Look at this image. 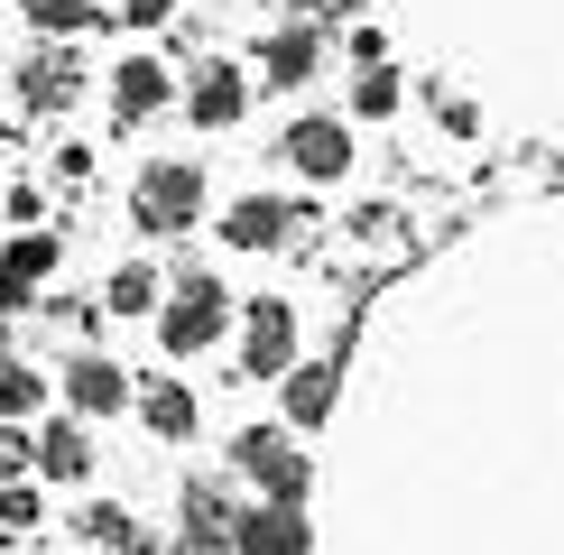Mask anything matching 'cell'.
I'll list each match as a JSON object with an SVG mask.
<instances>
[{"instance_id":"1","label":"cell","mask_w":564,"mask_h":555,"mask_svg":"<svg viewBox=\"0 0 564 555\" xmlns=\"http://www.w3.org/2000/svg\"><path fill=\"white\" fill-rule=\"evenodd\" d=\"M223 334H231V287H223L214 269L185 260L176 269V296L158 306V352H167V361H204Z\"/></svg>"},{"instance_id":"2","label":"cell","mask_w":564,"mask_h":555,"mask_svg":"<svg viewBox=\"0 0 564 555\" xmlns=\"http://www.w3.org/2000/svg\"><path fill=\"white\" fill-rule=\"evenodd\" d=\"M130 222L158 231V241L195 231L204 222V157H149V167L130 176Z\"/></svg>"},{"instance_id":"3","label":"cell","mask_w":564,"mask_h":555,"mask_svg":"<svg viewBox=\"0 0 564 555\" xmlns=\"http://www.w3.org/2000/svg\"><path fill=\"white\" fill-rule=\"evenodd\" d=\"M231 472H241L260 500H278V509H305V491H315L305 445H296L288 426H241V435H231Z\"/></svg>"},{"instance_id":"4","label":"cell","mask_w":564,"mask_h":555,"mask_svg":"<svg viewBox=\"0 0 564 555\" xmlns=\"http://www.w3.org/2000/svg\"><path fill=\"white\" fill-rule=\"evenodd\" d=\"M296 352V306L288 296H250L241 306V352H231V380H288Z\"/></svg>"},{"instance_id":"5","label":"cell","mask_w":564,"mask_h":555,"mask_svg":"<svg viewBox=\"0 0 564 555\" xmlns=\"http://www.w3.org/2000/svg\"><path fill=\"white\" fill-rule=\"evenodd\" d=\"M278 157H288L305 185H334V176H351V121H334V111H305V121L278 130Z\"/></svg>"},{"instance_id":"6","label":"cell","mask_w":564,"mask_h":555,"mask_svg":"<svg viewBox=\"0 0 564 555\" xmlns=\"http://www.w3.org/2000/svg\"><path fill=\"white\" fill-rule=\"evenodd\" d=\"M231 527H241V500L223 491V481H185L176 491V546L185 555H231Z\"/></svg>"},{"instance_id":"7","label":"cell","mask_w":564,"mask_h":555,"mask_svg":"<svg viewBox=\"0 0 564 555\" xmlns=\"http://www.w3.org/2000/svg\"><path fill=\"white\" fill-rule=\"evenodd\" d=\"M56 389H65V407H75L84 426H93V416H130V407H139V389H130V370L111 361V352H75V361L56 370Z\"/></svg>"},{"instance_id":"8","label":"cell","mask_w":564,"mask_h":555,"mask_svg":"<svg viewBox=\"0 0 564 555\" xmlns=\"http://www.w3.org/2000/svg\"><path fill=\"white\" fill-rule=\"evenodd\" d=\"M334 407H343V361H296L288 380H278V426L288 435L334 426Z\"/></svg>"},{"instance_id":"9","label":"cell","mask_w":564,"mask_h":555,"mask_svg":"<svg viewBox=\"0 0 564 555\" xmlns=\"http://www.w3.org/2000/svg\"><path fill=\"white\" fill-rule=\"evenodd\" d=\"M305 222H315V214H305V204H288V195H241V204H231V214H223L214 231H223L231 250H288Z\"/></svg>"},{"instance_id":"10","label":"cell","mask_w":564,"mask_h":555,"mask_svg":"<svg viewBox=\"0 0 564 555\" xmlns=\"http://www.w3.org/2000/svg\"><path fill=\"white\" fill-rule=\"evenodd\" d=\"M231 555H315V527H305V509H278V500H241Z\"/></svg>"},{"instance_id":"11","label":"cell","mask_w":564,"mask_h":555,"mask_svg":"<svg viewBox=\"0 0 564 555\" xmlns=\"http://www.w3.org/2000/svg\"><path fill=\"white\" fill-rule=\"evenodd\" d=\"M93 426L84 416H46L37 426V481H56V491H75V481H93Z\"/></svg>"},{"instance_id":"12","label":"cell","mask_w":564,"mask_h":555,"mask_svg":"<svg viewBox=\"0 0 564 555\" xmlns=\"http://www.w3.org/2000/svg\"><path fill=\"white\" fill-rule=\"evenodd\" d=\"M315 65H324V29H315V19H278L269 46H260V75L278 92H296V84H315Z\"/></svg>"},{"instance_id":"13","label":"cell","mask_w":564,"mask_h":555,"mask_svg":"<svg viewBox=\"0 0 564 555\" xmlns=\"http://www.w3.org/2000/svg\"><path fill=\"white\" fill-rule=\"evenodd\" d=\"M139 426H149L158 445H195L204 435V399L185 380H139Z\"/></svg>"},{"instance_id":"14","label":"cell","mask_w":564,"mask_h":555,"mask_svg":"<svg viewBox=\"0 0 564 555\" xmlns=\"http://www.w3.org/2000/svg\"><path fill=\"white\" fill-rule=\"evenodd\" d=\"M185 111H195V130H231L250 111V75L241 65H204V75L185 84Z\"/></svg>"},{"instance_id":"15","label":"cell","mask_w":564,"mask_h":555,"mask_svg":"<svg viewBox=\"0 0 564 555\" xmlns=\"http://www.w3.org/2000/svg\"><path fill=\"white\" fill-rule=\"evenodd\" d=\"M75 92H84V65L65 56V46H46V56L19 65V111H65Z\"/></svg>"},{"instance_id":"16","label":"cell","mask_w":564,"mask_h":555,"mask_svg":"<svg viewBox=\"0 0 564 555\" xmlns=\"http://www.w3.org/2000/svg\"><path fill=\"white\" fill-rule=\"evenodd\" d=\"M167 92H176V75H167L158 56H121V65H111V111H121V121L167 111Z\"/></svg>"},{"instance_id":"17","label":"cell","mask_w":564,"mask_h":555,"mask_svg":"<svg viewBox=\"0 0 564 555\" xmlns=\"http://www.w3.org/2000/svg\"><path fill=\"white\" fill-rule=\"evenodd\" d=\"M75 527H84V537L102 546V555H158V537H149V519H130L121 500H93V509H84Z\"/></svg>"},{"instance_id":"18","label":"cell","mask_w":564,"mask_h":555,"mask_svg":"<svg viewBox=\"0 0 564 555\" xmlns=\"http://www.w3.org/2000/svg\"><path fill=\"white\" fill-rule=\"evenodd\" d=\"M102 306H111V315H158V306H167V269L121 260V269L102 278Z\"/></svg>"},{"instance_id":"19","label":"cell","mask_w":564,"mask_h":555,"mask_svg":"<svg viewBox=\"0 0 564 555\" xmlns=\"http://www.w3.org/2000/svg\"><path fill=\"white\" fill-rule=\"evenodd\" d=\"M398 102H408V84H398V65H361V75H351V121H389Z\"/></svg>"},{"instance_id":"20","label":"cell","mask_w":564,"mask_h":555,"mask_svg":"<svg viewBox=\"0 0 564 555\" xmlns=\"http://www.w3.org/2000/svg\"><path fill=\"white\" fill-rule=\"evenodd\" d=\"M37 407H46V370H29V361H0V426H29Z\"/></svg>"},{"instance_id":"21","label":"cell","mask_w":564,"mask_h":555,"mask_svg":"<svg viewBox=\"0 0 564 555\" xmlns=\"http://www.w3.org/2000/svg\"><path fill=\"white\" fill-rule=\"evenodd\" d=\"M56 260H65V241H56V231H19V241L0 250V269H10L19 287H37V278H56Z\"/></svg>"},{"instance_id":"22","label":"cell","mask_w":564,"mask_h":555,"mask_svg":"<svg viewBox=\"0 0 564 555\" xmlns=\"http://www.w3.org/2000/svg\"><path fill=\"white\" fill-rule=\"evenodd\" d=\"M46 527V491L37 481H0V537H37Z\"/></svg>"},{"instance_id":"23","label":"cell","mask_w":564,"mask_h":555,"mask_svg":"<svg viewBox=\"0 0 564 555\" xmlns=\"http://www.w3.org/2000/svg\"><path fill=\"white\" fill-rule=\"evenodd\" d=\"M19 10H29V29L65 37V29H93V10H102V0H19Z\"/></svg>"},{"instance_id":"24","label":"cell","mask_w":564,"mask_h":555,"mask_svg":"<svg viewBox=\"0 0 564 555\" xmlns=\"http://www.w3.org/2000/svg\"><path fill=\"white\" fill-rule=\"evenodd\" d=\"M0 481H37V435L29 426H0Z\"/></svg>"},{"instance_id":"25","label":"cell","mask_w":564,"mask_h":555,"mask_svg":"<svg viewBox=\"0 0 564 555\" xmlns=\"http://www.w3.org/2000/svg\"><path fill=\"white\" fill-rule=\"evenodd\" d=\"M435 121H444V130H454V139H473V130H481V111H473V102H463V92H435Z\"/></svg>"},{"instance_id":"26","label":"cell","mask_w":564,"mask_h":555,"mask_svg":"<svg viewBox=\"0 0 564 555\" xmlns=\"http://www.w3.org/2000/svg\"><path fill=\"white\" fill-rule=\"evenodd\" d=\"M121 19H130V29H167L176 0H121Z\"/></svg>"},{"instance_id":"27","label":"cell","mask_w":564,"mask_h":555,"mask_svg":"<svg viewBox=\"0 0 564 555\" xmlns=\"http://www.w3.org/2000/svg\"><path fill=\"white\" fill-rule=\"evenodd\" d=\"M19 306H29V287H19V278H10V269H0V324H10Z\"/></svg>"},{"instance_id":"28","label":"cell","mask_w":564,"mask_h":555,"mask_svg":"<svg viewBox=\"0 0 564 555\" xmlns=\"http://www.w3.org/2000/svg\"><path fill=\"white\" fill-rule=\"evenodd\" d=\"M324 10V0H278V19H315Z\"/></svg>"},{"instance_id":"29","label":"cell","mask_w":564,"mask_h":555,"mask_svg":"<svg viewBox=\"0 0 564 555\" xmlns=\"http://www.w3.org/2000/svg\"><path fill=\"white\" fill-rule=\"evenodd\" d=\"M111 10H121V0H111Z\"/></svg>"}]
</instances>
